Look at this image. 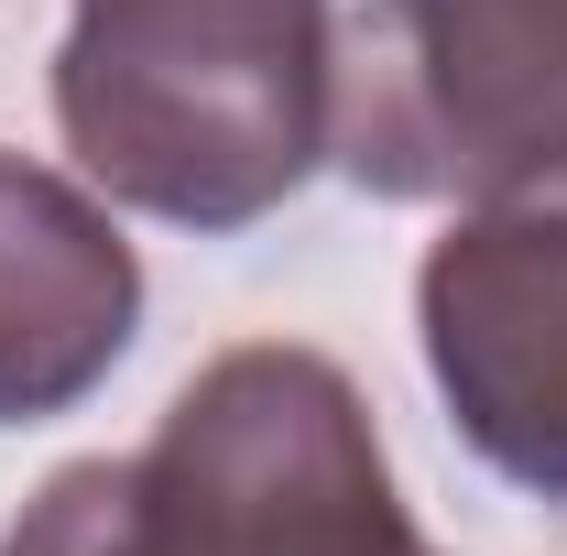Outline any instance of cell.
Returning <instances> with one entry per match:
<instances>
[{"instance_id":"1","label":"cell","mask_w":567,"mask_h":556,"mask_svg":"<svg viewBox=\"0 0 567 556\" xmlns=\"http://www.w3.org/2000/svg\"><path fill=\"white\" fill-rule=\"evenodd\" d=\"M0 556H436L393 491L382 425L328 349L240 339L132 459H66Z\"/></svg>"},{"instance_id":"2","label":"cell","mask_w":567,"mask_h":556,"mask_svg":"<svg viewBox=\"0 0 567 556\" xmlns=\"http://www.w3.org/2000/svg\"><path fill=\"white\" fill-rule=\"evenodd\" d=\"M339 0H66L55 132L76 175L197 240H240L328 164Z\"/></svg>"},{"instance_id":"3","label":"cell","mask_w":567,"mask_h":556,"mask_svg":"<svg viewBox=\"0 0 567 556\" xmlns=\"http://www.w3.org/2000/svg\"><path fill=\"white\" fill-rule=\"evenodd\" d=\"M567 153V0H360L339 11L328 164L382 208H458Z\"/></svg>"},{"instance_id":"4","label":"cell","mask_w":567,"mask_h":556,"mask_svg":"<svg viewBox=\"0 0 567 556\" xmlns=\"http://www.w3.org/2000/svg\"><path fill=\"white\" fill-rule=\"evenodd\" d=\"M415 349L458 447L567 502V153L458 197L415 262Z\"/></svg>"},{"instance_id":"5","label":"cell","mask_w":567,"mask_h":556,"mask_svg":"<svg viewBox=\"0 0 567 556\" xmlns=\"http://www.w3.org/2000/svg\"><path fill=\"white\" fill-rule=\"evenodd\" d=\"M142 339V251L87 175L0 153V425L76 415Z\"/></svg>"}]
</instances>
